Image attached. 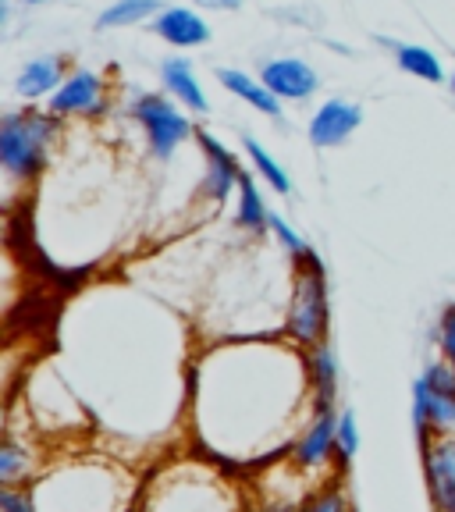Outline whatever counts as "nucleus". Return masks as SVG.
Listing matches in <instances>:
<instances>
[{
  "instance_id": "obj_1",
  "label": "nucleus",
  "mask_w": 455,
  "mask_h": 512,
  "mask_svg": "<svg viewBox=\"0 0 455 512\" xmlns=\"http://www.w3.org/2000/svg\"><path fill=\"white\" fill-rule=\"evenodd\" d=\"M50 121L43 114H8L0 128V160L11 175L29 178L40 168L43 150L50 139Z\"/></svg>"
},
{
  "instance_id": "obj_2",
  "label": "nucleus",
  "mask_w": 455,
  "mask_h": 512,
  "mask_svg": "<svg viewBox=\"0 0 455 512\" xmlns=\"http://www.w3.org/2000/svg\"><path fill=\"white\" fill-rule=\"evenodd\" d=\"M328 328V303H324V281L317 264H306L296 278V299L288 313V331L303 345H317Z\"/></svg>"
},
{
  "instance_id": "obj_3",
  "label": "nucleus",
  "mask_w": 455,
  "mask_h": 512,
  "mask_svg": "<svg viewBox=\"0 0 455 512\" xmlns=\"http://www.w3.org/2000/svg\"><path fill=\"white\" fill-rule=\"evenodd\" d=\"M136 118L146 125L153 150H157L160 157H171V150L189 136V121H185L168 100H160V96H143L136 104Z\"/></svg>"
},
{
  "instance_id": "obj_4",
  "label": "nucleus",
  "mask_w": 455,
  "mask_h": 512,
  "mask_svg": "<svg viewBox=\"0 0 455 512\" xmlns=\"http://www.w3.org/2000/svg\"><path fill=\"white\" fill-rule=\"evenodd\" d=\"M356 128H360V107L345 104V100H328L313 118L310 139L317 146H335L342 139H349Z\"/></svg>"
},
{
  "instance_id": "obj_5",
  "label": "nucleus",
  "mask_w": 455,
  "mask_h": 512,
  "mask_svg": "<svg viewBox=\"0 0 455 512\" xmlns=\"http://www.w3.org/2000/svg\"><path fill=\"white\" fill-rule=\"evenodd\" d=\"M264 86L288 100H303L317 89V75L303 61H271L264 68Z\"/></svg>"
},
{
  "instance_id": "obj_6",
  "label": "nucleus",
  "mask_w": 455,
  "mask_h": 512,
  "mask_svg": "<svg viewBox=\"0 0 455 512\" xmlns=\"http://www.w3.org/2000/svg\"><path fill=\"white\" fill-rule=\"evenodd\" d=\"M54 107L57 114H72V111H96L100 107V79L89 72H79L75 79H68L61 89L54 93Z\"/></svg>"
},
{
  "instance_id": "obj_7",
  "label": "nucleus",
  "mask_w": 455,
  "mask_h": 512,
  "mask_svg": "<svg viewBox=\"0 0 455 512\" xmlns=\"http://www.w3.org/2000/svg\"><path fill=\"white\" fill-rule=\"evenodd\" d=\"M427 477H431L434 502L455 509V445H438L427 452Z\"/></svg>"
},
{
  "instance_id": "obj_8",
  "label": "nucleus",
  "mask_w": 455,
  "mask_h": 512,
  "mask_svg": "<svg viewBox=\"0 0 455 512\" xmlns=\"http://www.w3.org/2000/svg\"><path fill=\"white\" fill-rule=\"evenodd\" d=\"M427 424H455V395L438 392L431 381H420L416 384V427L424 431Z\"/></svg>"
},
{
  "instance_id": "obj_9",
  "label": "nucleus",
  "mask_w": 455,
  "mask_h": 512,
  "mask_svg": "<svg viewBox=\"0 0 455 512\" xmlns=\"http://www.w3.org/2000/svg\"><path fill=\"white\" fill-rule=\"evenodd\" d=\"M157 32L164 36V40H171L175 47H196V43H207V25H203V18H196L192 11H164V15L157 18Z\"/></svg>"
},
{
  "instance_id": "obj_10",
  "label": "nucleus",
  "mask_w": 455,
  "mask_h": 512,
  "mask_svg": "<svg viewBox=\"0 0 455 512\" xmlns=\"http://www.w3.org/2000/svg\"><path fill=\"white\" fill-rule=\"evenodd\" d=\"M335 434H338V420L331 416V409H320V416L313 420V427L306 431L303 445H299L296 459L303 466H317L328 459L331 445H335Z\"/></svg>"
},
{
  "instance_id": "obj_11",
  "label": "nucleus",
  "mask_w": 455,
  "mask_h": 512,
  "mask_svg": "<svg viewBox=\"0 0 455 512\" xmlns=\"http://www.w3.org/2000/svg\"><path fill=\"white\" fill-rule=\"evenodd\" d=\"M200 143L210 157V196H214V200H224L228 189L242 178V171H239V164L228 157V150H224L221 143H214L210 136H200Z\"/></svg>"
},
{
  "instance_id": "obj_12",
  "label": "nucleus",
  "mask_w": 455,
  "mask_h": 512,
  "mask_svg": "<svg viewBox=\"0 0 455 512\" xmlns=\"http://www.w3.org/2000/svg\"><path fill=\"white\" fill-rule=\"evenodd\" d=\"M217 79L224 82V86L232 89L235 96H242V100H246V104H253L256 111H264V114H278V93H271V89L267 86H256L253 79H249V75H242V72H228V68H221V72H217Z\"/></svg>"
},
{
  "instance_id": "obj_13",
  "label": "nucleus",
  "mask_w": 455,
  "mask_h": 512,
  "mask_svg": "<svg viewBox=\"0 0 455 512\" xmlns=\"http://www.w3.org/2000/svg\"><path fill=\"white\" fill-rule=\"evenodd\" d=\"M164 82H168V89L178 96V100H185V104L192 107V111H207V96L200 93V86H196V79H192V64L189 61H168L164 64Z\"/></svg>"
},
{
  "instance_id": "obj_14",
  "label": "nucleus",
  "mask_w": 455,
  "mask_h": 512,
  "mask_svg": "<svg viewBox=\"0 0 455 512\" xmlns=\"http://www.w3.org/2000/svg\"><path fill=\"white\" fill-rule=\"evenodd\" d=\"M57 79H61V61H54V57H40V61H32L22 72V79H18V93L40 96V93H47V89H54Z\"/></svg>"
},
{
  "instance_id": "obj_15",
  "label": "nucleus",
  "mask_w": 455,
  "mask_h": 512,
  "mask_svg": "<svg viewBox=\"0 0 455 512\" xmlns=\"http://www.w3.org/2000/svg\"><path fill=\"white\" fill-rule=\"evenodd\" d=\"M313 384H317V399L320 409H331V395H335V356H331L328 345L313 349Z\"/></svg>"
},
{
  "instance_id": "obj_16",
  "label": "nucleus",
  "mask_w": 455,
  "mask_h": 512,
  "mask_svg": "<svg viewBox=\"0 0 455 512\" xmlns=\"http://www.w3.org/2000/svg\"><path fill=\"white\" fill-rule=\"evenodd\" d=\"M160 4L157 0H121L114 8H107L100 15V29H111V25H132V22H143L146 15H153Z\"/></svg>"
},
{
  "instance_id": "obj_17",
  "label": "nucleus",
  "mask_w": 455,
  "mask_h": 512,
  "mask_svg": "<svg viewBox=\"0 0 455 512\" xmlns=\"http://www.w3.org/2000/svg\"><path fill=\"white\" fill-rule=\"evenodd\" d=\"M395 54H399V64L406 68V72L420 75V79H427V82H438L441 79V64H438V57H434L431 50H424V47H399Z\"/></svg>"
},
{
  "instance_id": "obj_18",
  "label": "nucleus",
  "mask_w": 455,
  "mask_h": 512,
  "mask_svg": "<svg viewBox=\"0 0 455 512\" xmlns=\"http://www.w3.org/2000/svg\"><path fill=\"white\" fill-rule=\"evenodd\" d=\"M239 185H242V207H239V221L246 224V228H264V221H267V210H264V200H260V192H256V185L249 182V175H242L239 178Z\"/></svg>"
},
{
  "instance_id": "obj_19",
  "label": "nucleus",
  "mask_w": 455,
  "mask_h": 512,
  "mask_svg": "<svg viewBox=\"0 0 455 512\" xmlns=\"http://www.w3.org/2000/svg\"><path fill=\"white\" fill-rule=\"evenodd\" d=\"M246 150H249V157L256 160V168H260V175H264L267 182L274 185V189H278V192H288V189H292L288 175L278 168V164H274V157H267V150H264L260 143H256V139H249V136H246Z\"/></svg>"
},
{
  "instance_id": "obj_20",
  "label": "nucleus",
  "mask_w": 455,
  "mask_h": 512,
  "mask_svg": "<svg viewBox=\"0 0 455 512\" xmlns=\"http://www.w3.org/2000/svg\"><path fill=\"white\" fill-rule=\"evenodd\" d=\"M335 445H338V456H342V459H349L352 452H356V445H360V434H356V416H352V413H345L342 420H338Z\"/></svg>"
},
{
  "instance_id": "obj_21",
  "label": "nucleus",
  "mask_w": 455,
  "mask_h": 512,
  "mask_svg": "<svg viewBox=\"0 0 455 512\" xmlns=\"http://www.w3.org/2000/svg\"><path fill=\"white\" fill-rule=\"evenodd\" d=\"M22 470H25V459H22V452H18L15 445H4V448H0V480H4V484H8V480H15Z\"/></svg>"
},
{
  "instance_id": "obj_22",
  "label": "nucleus",
  "mask_w": 455,
  "mask_h": 512,
  "mask_svg": "<svg viewBox=\"0 0 455 512\" xmlns=\"http://www.w3.org/2000/svg\"><path fill=\"white\" fill-rule=\"evenodd\" d=\"M267 224H271L274 232H278V239L285 242V246L292 249V253H303V242H299V235L292 232V228H288V224L281 221V217H267Z\"/></svg>"
},
{
  "instance_id": "obj_23",
  "label": "nucleus",
  "mask_w": 455,
  "mask_h": 512,
  "mask_svg": "<svg viewBox=\"0 0 455 512\" xmlns=\"http://www.w3.org/2000/svg\"><path fill=\"white\" fill-rule=\"evenodd\" d=\"M441 345H445L448 360L455 363V306L445 313V324H441Z\"/></svg>"
},
{
  "instance_id": "obj_24",
  "label": "nucleus",
  "mask_w": 455,
  "mask_h": 512,
  "mask_svg": "<svg viewBox=\"0 0 455 512\" xmlns=\"http://www.w3.org/2000/svg\"><path fill=\"white\" fill-rule=\"evenodd\" d=\"M200 4H210V8H235L239 0H200Z\"/></svg>"
},
{
  "instance_id": "obj_25",
  "label": "nucleus",
  "mask_w": 455,
  "mask_h": 512,
  "mask_svg": "<svg viewBox=\"0 0 455 512\" xmlns=\"http://www.w3.org/2000/svg\"><path fill=\"white\" fill-rule=\"evenodd\" d=\"M25 4H43V0H25Z\"/></svg>"
},
{
  "instance_id": "obj_26",
  "label": "nucleus",
  "mask_w": 455,
  "mask_h": 512,
  "mask_svg": "<svg viewBox=\"0 0 455 512\" xmlns=\"http://www.w3.org/2000/svg\"><path fill=\"white\" fill-rule=\"evenodd\" d=\"M452 86H455V82H452Z\"/></svg>"
}]
</instances>
